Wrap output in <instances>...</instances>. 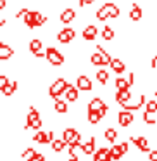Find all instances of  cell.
<instances>
[{
	"instance_id": "cell-1",
	"label": "cell",
	"mask_w": 157,
	"mask_h": 161,
	"mask_svg": "<svg viewBox=\"0 0 157 161\" xmlns=\"http://www.w3.org/2000/svg\"><path fill=\"white\" fill-rule=\"evenodd\" d=\"M67 85H69V83H67V81L64 80V78H57V80L52 83V87L49 88V94H50V95H52V97L57 101V99H59V95L62 94V92H66Z\"/></svg>"
},
{
	"instance_id": "cell-2",
	"label": "cell",
	"mask_w": 157,
	"mask_h": 161,
	"mask_svg": "<svg viewBox=\"0 0 157 161\" xmlns=\"http://www.w3.org/2000/svg\"><path fill=\"white\" fill-rule=\"evenodd\" d=\"M26 128H35V130H40L42 128V118H40L38 111L35 108H29V113H28V121H26Z\"/></svg>"
},
{
	"instance_id": "cell-3",
	"label": "cell",
	"mask_w": 157,
	"mask_h": 161,
	"mask_svg": "<svg viewBox=\"0 0 157 161\" xmlns=\"http://www.w3.org/2000/svg\"><path fill=\"white\" fill-rule=\"evenodd\" d=\"M45 57L49 59L50 64H54V66H60V64L64 63V56L57 49H54V47H49V49L45 50Z\"/></svg>"
},
{
	"instance_id": "cell-4",
	"label": "cell",
	"mask_w": 157,
	"mask_h": 161,
	"mask_svg": "<svg viewBox=\"0 0 157 161\" xmlns=\"http://www.w3.org/2000/svg\"><path fill=\"white\" fill-rule=\"evenodd\" d=\"M33 140L38 144H49V142H54V132L49 130V132H43V130H38L33 137Z\"/></svg>"
},
{
	"instance_id": "cell-5",
	"label": "cell",
	"mask_w": 157,
	"mask_h": 161,
	"mask_svg": "<svg viewBox=\"0 0 157 161\" xmlns=\"http://www.w3.org/2000/svg\"><path fill=\"white\" fill-rule=\"evenodd\" d=\"M62 140L66 144H71V142H80L81 144V135L78 130L74 128H66L64 130V135H62Z\"/></svg>"
},
{
	"instance_id": "cell-6",
	"label": "cell",
	"mask_w": 157,
	"mask_h": 161,
	"mask_svg": "<svg viewBox=\"0 0 157 161\" xmlns=\"http://www.w3.org/2000/svg\"><path fill=\"white\" fill-rule=\"evenodd\" d=\"M118 119H119V125H121V126H128V125H131V123H133L135 116H133L131 111H124V109H123V111L118 114Z\"/></svg>"
},
{
	"instance_id": "cell-7",
	"label": "cell",
	"mask_w": 157,
	"mask_h": 161,
	"mask_svg": "<svg viewBox=\"0 0 157 161\" xmlns=\"http://www.w3.org/2000/svg\"><path fill=\"white\" fill-rule=\"evenodd\" d=\"M73 38H74V30L73 28H64L62 31L57 33V40H59L60 43H67Z\"/></svg>"
},
{
	"instance_id": "cell-8",
	"label": "cell",
	"mask_w": 157,
	"mask_h": 161,
	"mask_svg": "<svg viewBox=\"0 0 157 161\" xmlns=\"http://www.w3.org/2000/svg\"><path fill=\"white\" fill-rule=\"evenodd\" d=\"M131 142L136 144V147H138L142 153H150V146H149V140L145 139V137H131Z\"/></svg>"
},
{
	"instance_id": "cell-9",
	"label": "cell",
	"mask_w": 157,
	"mask_h": 161,
	"mask_svg": "<svg viewBox=\"0 0 157 161\" xmlns=\"http://www.w3.org/2000/svg\"><path fill=\"white\" fill-rule=\"evenodd\" d=\"M42 47H43L42 45V40H38V38H35V40L29 42V50H31L36 57H43V56H45V52H43Z\"/></svg>"
},
{
	"instance_id": "cell-10",
	"label": "cell",
	"mask_w": 157,
	"mask_h": 161,
	"mask_svg": "<svg viewBox=\"0 0 157 161\" xmlns=\"http://www.w3.org/2000/svg\"><path fill=\"white\" fill-rule=\"evenodd\" d=\"M93 161H112L111 159V149L100 147V149L93 154Z\"/></svg>"
},
{
	"instance_id": "cell-11",
	"label": "cell",
	"mask_w": 157,
	"mask_h": 161,
	"mask_svg": "<svg viewBox=\"0 0 157 161\" xmlns=\"http://www.w3.org/2000/svg\"><path fill=\"white\" fill-rule=\"evenodd\" d=\"M76 88L78 90H92V81L86 75H80L76 81Z\"/></svg>"
},
{
	"instance_id": "cell-12",
	"label": "cell",
	"mask_w": 157,
	"mask_h": 161,
	"mask_svg": "<svg viewBox=\"0 0 157 161\" xmlns=\"http://www.w3.org/2000/svg\"><path fill=\"white\" fill-rule=\"evenodd\" d=\"M12 54H14V49H12V47H9V45L0 42V61H5V59H9V57H12Z\"/></svg>"
},
{
	"instance_id": "cell-13",
	"label": "cell",
	"mask_w": 157,
	"mask_h": 161,
	"mask_svg": "<svg viewBox=\"0 0 157 161\" xmlns=\"http://www.w3.org/2000/svg\"><path fill=\"white\" fill-rule=\"evenodd\" d=\"M81 151H83L85 154H95L97 153V151H95V137H90V139L81 146Z\"/></svg>"
},
{
	"instance_id": "cell-14",
	"label": "cell",
	"mask_w": 157,
	"mask_h": 161,
	"mask_svg": "<svg viewBox=\"0 0 157 161\" xmlns=\"http://www.w3.org/2000/svg\"><path fill=\"white\" fill-rule=\"evenodd\" d=\"M76 18V12H74V9H64L62 12H60V21L62 23H71L73 19Z\"/></svg>"
},
{
	"instance_id": "cell-15",
	"label": "cell",
	"mask_w": 157,
	"mask_h": 161,
	"mask_svg": "<svg viewBox=\"0 0 157 161\" xmlns=\"http://www.w3.org/2000/svg\"><path fill=\"white\" fill-rule=\"evenodd\" d=\"M97 33H98L97 26L90 25V26H86V28L83 30V38H85V40H93L95 36H97Z\"/></svg>"
},
{
	"instance_id": "cell-16",
	"label": "cell",
	"mask_w": 157,
	"mask_h": 161,
	"mask_svg": "<svg viewBox=\"0 0 157 161\" xmlns=\"http://www.w3.org/2000/svg\"><path fill=\"white\" fill-rule=\"evenodd\" d=\"M66 99L69 102H74V101H78V88L76 87H73V85H67V88H66Z\"/></svg>"
},
{
	"instance_id": "cell-17",
	"label": "cell",
	"mask_w": 157,
	"mask_h": 161,
	"mask_svg": "<svg viewBox=\"0 0 157 161\" xmlns=\"http://www.w3.org/2000/svg\"><path fill=\"white\" fill-rule=\"evenodd\" d=\"M109 66L112 68V71H116V73H119V75H121V73H124V69H126L124 63H123L121 59H112Z\"/></svg>"
},
{
	"instance_id": "cell-18",
	"label": "cell",
	"mask_w": 157,
	"mask_h": 161,
	"mask_svg": "<svg viewBox=\"0 0 157 161\" xmlns=\"http://www.w3.org/2000/svg\"><path fill=\"white\" fill-rule=\"evenodd\" d=\"M105 106V102L102 101V99H98V97H95L93 101H90V104H88V111H100L102 108Z\"/></svg>"
},
{
	"instance_id": "cell-19",
	"label": "cell",
	"mask_w": 157,
	"mask_h": 161,
	"mask_svg": "<svg viewBox=\"0 0 157 161\" xmlns=\"http://www.w3.org/2000/svg\"><path fill=\"white\" fill-rule=\"evenodd\" d=\"M123 154H124V151H123L121 144H114L111 147V159H119V158H123Z\"/></svg>"
},
{
	"instance_id": "cell-20",
	"label": "cell",
	"mask_w": 157,
	"mask_h": 161,
	"mask_svg": "<svg viewBox=\"0 0 157 161\" xmlns=\"http://www.w3.org/2000/svg\"><path fill=\"white\" fill-rule=\"evenodd\" d=\"M129 99H131L129 90H118V94H116V101H118L119 104H124V102L129 101Z\"/></svg>"
},
{
	"instance_id": "cell-21",
	"label": "cell",
	"mask_w": 157,
	"mask_h": 161,
	"mask_svg": "<svg viewBox=\"0 0 157 161\" xmlns=\"http://www.w3.org/2000/svg\"><path fill=\"white\" fill-rule=\"evenodd\" d=\"M142 16H143V12H142V9H140V5L133 4V9H131V12H129V18H131L133 21H140Z\"/></svg>"
},
{
	"instance_id": "cell-22",
	"label": "cell",
	"mask_w": 157,
	"mask_h": 161,
	"mask_svg": "<svg viewBox=\"0 0 157 161\" xmlns=\"http://www.w3.org/2000/svg\"><path fill=\"white\" fill-rule=\"evenodd\" d=\"M23 21L26 23V26L28 28H36V23H35V12H26L24 18H23Z\"/></svg>"
},
{
	"instance_id": "cell-23",
	"label": "cell",
	"mask_w": 157,
	"mask_h": 161,
	"mask_svg": "<svg viewBox=\"0 0 157 161\" xmlns=\"http://www.w3.org/2000/svg\"><path fill=\"white\" fill-rule=\"evenodd\" d=\"M105 7H107V12H109V18H119V14H121V11H119V7L116 4H105Z\"/></svg>"
},
{
	"instance_id": "cell-24",
	"label": "cell",
	"mask_w": 157,
	"mask_h": 161,
	"mask_svg": "<svg viewBox=\"0 0 157 161\" xmlns=\"http://www.w3.org/2000/svg\"><path fill=\"white\" fill-rule=\"evenodd\" d=\"M97 52L100 54V57H102V64H111L112 57H111V56H109V54L104 50V47H102V45H97Z\"/></svg>"
},
{
	"instance_id": "cell-25",
	"label": "cell",
	"mask_w": 157,
	"mask_h": 161,
	"mask_svg": "<svg viewBox=\"0 0 157 161\" xmlns=\"http://www.w3.org/2000/svg\"><path fill=\"white\" fill-rule=\"evenodd\" d=\"M116 88H118V90H129L128 80H126V78H121V76H119L118 80H116Z\"/></svg>"
},
{
	"instance_id": "cell-26",
	"label": "cell",
	"mask_w": 157,
	"mask_h": 161,
	"mask_svg": "<svg viewBox=\"0 0 157 161\" xmlns=\"http://www.w3.org/2000/svg\"><path fill=\"white\" fill-rule=\"evenodd\" d=\"M100 119H102L100 113H97V111H88V121H90L92 125H97Z\"/></svg>"
},
{
	"instance_id": "cell-27",
	"label": "cell",
	"mask_w": 157,
	"mask_h": 161,
	"mask_svg": "<svg viewBox=\"0 0 157 161\" xmlns=\"http://www.w3.org/2000/svg\"><path fill=\"white\" fill-rule=\"evenodd\" d=\"M66 146H67V144L64 142L62 139H57V140H54V142H52V149L55 151V153H60V151H62Z\"/></svg>"
},
{
	"instance_id": "cell-28",
	"label": "cell",
	"mask_w": 157,
	"mask_h": 161,
	"mask_svg": "<svg viewBox=\"0 0 157 161\" xmlns=\"http://www.w3.org/2000/svg\"><path fill=\"white\" fill-rule=\"evenodd\" d=\"M109 18V12H107V7L105 5H102L100 9L97 11V19L98 21H105V19Z\"/></svg>"
},
{
	"instance_id": "cell-29",
	"label": "cell",
	"mask_w": 157,
	"mask_h": 161,
	"mask_svg": "<svg viewBox=\"0 0 157 161\" xmlns=\"http://www.w3.org/2000/svg\"><path fill=\"white\" fill-rule=\"evenodd\" d=\"M35 156H36V153H35V149H33V147H28V149L23 153V159H24V161H31Z\"/></svg>"
},
{
	"instance_id": "cell-30",
	"label": "cell",
	"mask_w": 157,
	"mask_h": 161,
	"mask_svg": "<svg viewBox=\"0 0 157 161\" xmlns=\"http://www.w3.org/2000/svg\"><path fill=\"white\" fill-rule=\"evenodd\" d=\"M97 80L100 81V83H107V80H109V73L105 69H98L97 71Z\"/></svg>"
},
{
	"instance_id": "cell-31",
	"label": "cell",
	"mask_w": 157,
	"mask_h": 161,
	"mask_svg": "<svg viewBox=\"0 0 157 161\" xmlns=\"http://www.w3.org/2000/svg\"><path fill=\"white\" fill-rule=\"evenodd\" d=\"M55 111H57V113H66V111H67V102L57 99V101H55Z\"/></svg>"
},
{
	"instance_id": "cell-32",
	"label": "cell",
	"mask_w": 157,
	"mask_h": 161,
	"mask_svg": "<svg viewBox=\"0 0 157 161\" xmlns=\"http://www.w3.org/2000/svg\"><path fill=\"white\" fill-rule=\"evenodd\" d=\"M105 139H107L109 142H114V140L118 139V132H116L114 128H107L105 130Z\"/></svg>"
},
{
	"instance_id": "cell-33",
	"label": "cell",
	"mask_w": 157,
	"mask_h": 161,
	"mask_svg": "<svg viewBox=\"0 0 157 161\" xmlns=\"http://www.w3.org/2000/svg\"><path fill=\"white\" fill-rule=\"evenodd\" d=\"M16 88H18V83H16V81H12V83H9L2 92H4V95H12L16 92Z\"/></svg>"
},
{
	"instance_id": "cell-34",
	"label": "cell",
	"mask_w": 157,
	"mask_h": 161,
	"mask_svg": "<svg viewBox=\"0 0 157 161\" xmlns=\"http://www.w3.org/2000/svg\"><path fill=\"white\" fill-rule=\"evenodd\" d=\"M102 36H104V40H112L114 38V30L112 28H104V31H102Z\"/></svg>"
},
{
	"instance_id": "cell-35",
	"label": "cell",
	"mask_w": 157,
	"mask_h": 161,
	"mask_svg": "<svg viewBox=\"0 0 157 161\" xmlns=\"http://www.w3.org/2000/svg\"><path fill=\"white\" fill-rule=\"evenodd\" d=\"M35 23H36V26H42L47 23V18L43 14H40V12H35Z\"/></svg>"
},
{
	"instance_id": "cell-36",
	"label": "cell",
	"mask_w": 157,
	"mask_h": 161,
	"mask_svg": "<svg viewBox=\"0 0 157 161\" xmlns=\"http://www.w3.org/2000/svg\"><path fill=\"white\" fill-rule=\"evenodd\" d=\"M90 61H92V64H95V66H102V57H100V54H93V56L90 57Z\"/></svg>"
},
{
	"instance_id": "cell-37",
	"label": "cell",
	"mask_w": 157,
	"mask_h": 161,
	"mask_svg": "<svg viewBox=\"0 0 157 161\" xmlns=\"http://www.w3.org/2000/svg\"><path fill=\"white\" fill-rule=\"evenodd\" d=\"M143 119H145V123H149V125H154L155 123V118H154V114L152 113H143Z\"/></svg>"
},
{
	"instance_id": "cell-38",
	"label": "cell",
	"mask_w": 157,
	"mask_h": 161,
	"mask_svg": "<svg viewBox=\"0 0 157 161\" xmlns=\"http://www.w3.org/2000/svg\"><path fill=\"white\" fill-rule=\"evenodd\" d=\"M155 111H157V104L152 101V99H150V101L147 102V113H152V114H154Z\"/></svg>"
},
{
	"instance_id": "cell-39",
	"label": "cell",
	"mask_w": 157,
	"mask_h": 161,
	"mask_svg": "<svg viewBox=\"0 0 157 161\" xmlns=\"http://www.w3.org/2000/svg\"><path fill=\"white\" fill-rule=\"evenodd\" d=\"M9 83H11V81L7 80V76H5V75H0V90H4Z\"/></svg>"
},
{
	"instance_id": "cell-40",
	"label": "cell",
	"mask_w": 157,
	"mask_h": 161,
	"mask_svg": "<svg viewBox=\"0 0 157 161\" xmlns=\"http://www.w3.org/2000/svg\"><path fill=\"white\" fill-rule=\"evenodd\" d=\"M149 161H157V151H150L149 153Z\"/></svg>"
},
{
	"instance_id": "cell-41",
	"label": "cell",
	"mask_w": 157,
	"mask_h": 161,
	"mask_svg": "<svg viewBox=\"0 0 157 161\" xmlns=\"http://www.w3.org/2000/svg\"><path fill=\"white\" fill-rule=\"evenodd\" d=\"M126 80H128V83H129V87H131V85H133V83H135V75H133V73H129V75H128V76H126Z\"/></svg>"
},
{
	"instance_id": "cell-42",
	"label": "cell",
	"mask_w": 157,
	"mask_h": 161,
	"mask_svg": "<svg viewBox=\"0 0 157 161\" xmlns=\"http://www.w3.org/2000/svg\"><path fill=\"white\" fill-rule=\"evenodd\" d=\"M31 161H45V156H43V154H40V153H36V156L33 158Z\"/></svg>"
},
{
	"instance_id": "cell-43",
	"label": "cell",
	"mask_w": 157,
	"mask_h": 161,
	"mask_svg": "<svg viewBox=\"0 0 157 161\" xmlns=\"http://www.w3.org/2000/svg\"><path fill=\"white\" fill-rule=\"evenodd\" d=\"M90 4H93V0H80V5H81V7H85V5H90Z\"/></svg>"
},
{
	"instance_id": "cell-44",
	"label": "cell",
	"mask_w": 157,
	"mask_h": 161,
	"mask_svg": "<svg viewBox=\"0 0 157 161\" xmlns=\"http://www.w3.org/2000/svg\"><path fill=\"white\" fill-rule=\"evenodd\" d=\"M26 12H28V9H21V11L18 12V18H19V19H23V18H24Z\"/></svg>"
},
{
	"instance_id": "cell-45",
	"label": "cell",
	"mask_w": 157,
	"mask_h": 161,
	"mask_svg": "<svg viewBox=\"0 0 157 161\" xmlns=\"http://www.w3.org/2000/svg\"><path fill=\"white\" fill-rule=\"evenodd\" d=\"M121 147H123V151H124V153H128V144H126V142H123Z\"/></svg>"
},
{
	"instance_id": "cell-46",
	"label": "cell",
	"mask_w": 157,
	"mask_h": 161,
	"mask_svg": "<svg viewBox=\"0 0 157 161\" xmlns=\"http://www.w3.org/2000/svg\"><path fill=\"white\" fill-rule=\"evenodd\" d=\"M5 4H7V2H5V0H0V11H2V9L5 7Z\"/></svg>"
},
{
	"instance_id": "cell-47",
	"label": "cell",
	"mask_w": 157,
	"mask_h": 161,
	"mask_svg": "<svg viewBox=\"0 0 157 161\" xmlns=\"http://www.w3.org/2000/svg\"><path fill=\"white\" fill-rule=\"evenodd\" d=\"M152 101L157 104V92H154V95H152Z\"/></svg>"
},
{
	"instance_id": "cell-48",
	"label": "cell",
	"mask_w": 157,
	"mask_h": 161,
	"mask_svg": "<svg viewBox=\"0 0 157 161\" xmlns=\"http://www.w3.org/2000/svg\"><path fill=\"white\" fill-rule=\"evenodd\" d=\"M4 25H5V19H4V18H0V28H2Z\"/></svg>"
}]
</instances>
